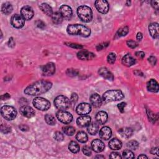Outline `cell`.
<instances>
[{
	"instance_id": "54",
	"label": "cell",
	"mask_w": 159,
	"mask_h": 159,
	"mask_svg": "<svg viewBox=\"0 0 159 159\" xmlns=\"http://www.w3.org/2000/svg\"><path fill=\"white\" fill-rule=\"evenodd\" d=\"M151 4L152 6V7L154 8V9H155L156 10L158 9L159 5H158V1H151Z\"/></svg>"
},
{
	"instance_id": "22",
	"label": "cell",
	"mask_w": 159,
	"mask_h": 159,
	"mask_svg": "<svg viewBox=\"0 0 159 159\" xmlns=\"http://www.w3.org/2000/svg\"><path fill=\"white\" fill-rule=\"evenodd\" d=\"M149 31L150 36L154 39L158 38V24L157 22L151 23L149 26Z\"/></svg>"
},
{
	"instance_id": "30",
	"label": "cell",
	"mask_w": 159,
	"mask_h": 159,
	"mask_svg": "<svg viewBox=\"0 0 159 159\" xmlns=\"http://www.w3.org/2000/svg\"><path fill=\"white\" fill-rule=\"evenodd\" d=\"M119 132L121 134V135L122 137L129 138L132 134V130L129 127H124L121 129L119 131Z\"/></svg>"
},
{
	"instance_id": "20",
	"label": "cell",
	"mask_w": 159,
	"mask_h": 159,
	"mask_svg": "<svg viewBox=\"0 0 159 159\" xmlns=\"http://www.w3.org/2000/svg\"><path fill=\"white\" fill-rule=\"evenodd\" d=\"M90 103L95 108H99L102 104V99L97 93L93 94L90 98Z\"/></svg>"
},
{
	"instance_id": "41",
	"label": "cell",
	"mask_w": 159,
	"mask_h": 159,
	"mask_svg": "<svg viewBox=\"0 0 159 159\" xmlns=\"http://www.w3.org/2000/svg\"><path fill=\"white\" fill-rule=\"evenodd\" d=\"M1 131L4 134H8L11 131V127L7 126V125H3L2 124L1 126Z\"/></svg>"
},
{
	"instance_id": "25",
	"label": "cell",
	"mask_w": 159,
	"mask_h": 159,
	"mask_svg": "<svg viewBox=\"0 0 159 159\" xmlns=\"http://www.w3.org/2000/svg\"><path fill=\"white\" fill-rule=\"evenodd\" d=\"M108 114L104 111H99L96 116V119L99 124H104L108 120Z\"/></svg>"
},
{
	"instance_id": "62",
	"label": "cell",
	"mask_w": 159,
	"mask_h": 159,
	"mask_svg": "<svg viewBox=\"0 0 159 159\" xmlns=\"http://www.w3.org/2000/svg\"><path fill=\"white\" fill-rule=\"evenodd\" d=\"M127 6H130V4H131V2L130 1H127Z\"/></svg>"
},
{
	"instance_id": "46",
	"label": "cell",
	"mask_w": 159,
	"mask_h": 159,
	"mask_svg": "<svg viewBox=\"0 0 159 159\" xmlns=\"http://www.w3.org/2000/svg\"><path fill=\"white\" fill-rule=\"evenodd\" d=\"M117 108H118L121 113H124V108L126 106V103L124 102H122V103L117 104Z\"/></svg>"
},
{
	"instance_id": "14",
	"label": "cell",
	"mask_w": 159,
	"mask_h": 159,
	"mask_svg": "<svg viewBox=\"0 0 159 159\" xmlns=\"http://www.w3.org/2000/svg\"><path fill=\"white\" fill-rule=\"evenodd\" d=\"M42 74L45 76H50L55 72V65L52 62L47 63L42 67Z\"/></svg>"
},
{
	"instance_id": "32",
	"label": "cell",
	"mask_w": 159,
	"mask_h": 159,
	"mask_svg": "<svg viewBox=\"0 0 159 159\" xmlns=\"http://www.w3.org/2000/svg\"><path fill=\"white\" fill-rule=\"evenodd\" d=\"M76 139L78 142L81 143H85L88 140V135L85 132L80 131L76 134Z\"/></svg>"
},
{
	"instance_id": "56",
	"label": "cell",
	"mask_w": 159,
	"mask_h": 159,
	"mask_svg": "<svg viewBox=\"0 0 159 159\" xmlns=\"http://www.w3.org/2000/svg\"><path fill=\"white\" fill-rule=\"evenodd\" d=\"M19 129H21V130L22 131H27L29 130V127L26 125H24V124H22V125H21L19 127Z\"/></svg>"
},
{
	"instance_id": "21",
	"label": "cell",
	"mask_w": 159,
	"mask_h": 159,
	"mask_svg": "<svg viewBox=\"0 0 159 159\" xmlns=\"http://www.w3.org/2000/svg\"><path fill=\"white\" fill-rule=\"evenodd\" d=\"M99 74L105 79L113 81L114 79V76L113 73H112L106 67L101 68L98 71Z\"/></svg>"
},
{
	"instance_id": "12",
	"label": "cell",
	"mask_w": 159,
	"mask_h": 159,
	"mask_svg": "<svg viewBox=\"0 0 159 159\" xmlns=\"http://www.w3.org/2000/svg\"><path fill=\"white\" fill-rule=\"evenodd\" d=\"M91 110V106L90 104L86 103H82L80 104L76 108V113L78 114L83 116L89 114Z\"/></svg>"
},
{
	"instance_id": "33",
	"label": "cell",
	"mask_w": 159,
	"mask_h": 159,
	"mask_svg": "<svg viewBox=\"0 0 159 159\" xmlns=\"http://www.w3.org/2000/svg\"><path fill=\"white\" fill-rule=\"evenodd\" d=\"M68 149L72 153L76 154L80 151V146L75 141H72L68 145Z\"/></svg>"
},
{
	"instance_id": "15",
	"label": "cell",
	"mask_w": 159,
	"mask_h": 159,
	"mask_svg": "<svg viewBox=\"0 0 159 159\" xmlns=\"http://www.w3.org/2000/svg\"><path fill=\"white\" fill-rule=\"evenodd\" d=\"M77 57L81 60H92L95 57V54L87 50H81L77 53Z\"/></svg>"
},
{
	"instance_id": "58",
	"label": "cell",
	"mask_w": 159,
	"mask_h": 159,
	"mask_svg": "<svg viewBox=\"0 0 159 159\" xmlns=\"http://www.w3.org/2000/svg\"><path fill=\"white\" fill-rule=\"evenodd\" d=\"M137 39L139 40H141L142 39V34L141 32H138L137 34Z\"/></svg>"
},
{
	"instance_id": "42",
	"label": "cell",
	"mask_w": 159,
	"mask_h": 159,
	"mask_svg": "<svg viewBox=\"0 0 159 159\" xmlns=\"http://www.w3.org/2000/svg\"><path fill=\"white\" fill-rule=\"evenodd\" d=\"M83 154L86 156H90L91 155V149L89 146L85 145L83 147Z\"/></svg>"
},
{
	"instance_id": "47",
	"label": "cell",
	"mask_w": 159,
	"mask_h": 159,
	"mask_svg": "<svg viewBox=\"0 0 159 159\" xmlns=\"http://www.w3.org/2000/svg\"><path fill=\"white\" fill-rule=\"evenodd\" d=\"M36 24L37 27H39V29H44L45 27V23L43 21H41V20L37 21L36 22Z\"/></svg>"
},
{
	"instance_id": "2",
	"label": "cell",
	"mask_w": 159,
	"mask_h": 159,
	"mask_svg": "<svg viewBox=\"0 0 159 159\" xmlns=\"http://www.w3.org/2000/svg\"><path fill=\"white\" fill-rule=\"evenodd\" d=\"M67 31L72 36H80L83 37H89L91 34L90 29L81 24H70L67 27Z\"/></svg>"
},
{
	"instance_id": "3",
	"label": "cell",
	"mask_w": 159,
	"mask_h": 159,
	"mask_svg": "<svg viewBox=\"0 0 159 159\" xmlns=\"http://www.w3.org/2000/svg\"><path fill=\"white\" fill-rule=\"evenodd\" d=\"M124 98V95L119 90H113L106 91L102 97L103 102L108 103L113 101H117Z\"/></svg>"
},
{
	"instance_id": "7",
	"label": "cell",
	"mask_w": 159,
	"mask_h": 159,
	"mask_svg": "<svg viewBox=\"0 0 159 159\" xmlns=\"http://www.w3.org/2000/svg\"><path fill=\"white\" fill-rule=\"evenodd\" d=\"M32 103L34 107L40 111H47L50 107V103L47 99L42 97H37L34 98Z\"/></svg>"
},
{
	"instance_id": "23",
	"label": "cell",
	"mask_w": 159,
	"mask_h": 159,
	"mask_svg": "<svg viewBox=\"0 0 159 159\" xmlns=\"http://www.w3.org/2000/svg\"><path fill=\"white\" fill-rule=\"evenodd\" d=\"M147 90L152 93H157L159 90L158 82L154 79H151L147 82Z\"/></svg>"
},
{
	"instance_id": "4",
	"label": "cell",
	"mask_w": 159,
	"mask_h": 159,
	"mask_svg": "<svg viewBox=\"0 0 159 159\" xmlns=\"http://www.w3.org/2000/svg\"><path fill=\"white\" fill-rule=\"evenodd\" d=\"M77 14L81 21L90 22L93 18L91 9L87 6H80L77 9Z\"/></svg>"
},
{
	"instance_id": "60",
	"label": "cell",
	"mask_w": 159,
	"mask_h": 159,
	"mask_svg": "<svg viewBox=\"0 0 159 159\" xmlns=\"http://www.w3.org/2000/svg\"><path fill=\"white\" fill-rule=\"evenodd\" d=\"M138 158L139 159V158H148V157H147L146 155H139V157H138Z\"/></svg>"
},
{
	"instance_id": "44",
	"label": "cell",
	"mask_w": 159,
	"mask_h": 159,
	"mask_svg": "<svg viewBox=\"0 0 159 159\" xmlns=\"http://www.w3.org/2000/svg\"><path fill=\"white\" fill-rule=\"evenodd\" d=\"M127 45L131 49H135L137 46V44L135 42V41L132 40H129L127 42Z\"/></svg>"
},
{
	"instance_id": "59",
	"label": "cell",
	"mask_w": 159,
	"mask_h": 159,
	"mask_svg": "<svg viewBox=\"0 0 159 159\" xmlns=\"http://www.w3.org/2000/svg\"><path fill=\"white\" fill-rule=\"evenodd\" d=\"M10 98V96L9 95V94L8 93H6L4 94V95H3V96H1V99H8Z\"/></svg>"
},
{
	"instance_id": "36",
	"label": "cell",
	"mask_w": 159,
	"mask_h": 159,
	"mask_svg": "<svg viewBox=\"0 0 159 159\" xmlns=\"http://www.w3.org/2000/svg\"><path fill=\"white\" fill-rule=\"evenodd\" d=\"M44 119H45V122L47 123L49 125L53 126V125H54L56 122L55 117L51 114H46L45 116Z\"/></svg>"
},
{
	"instance_id": "24",
	"label": "cell",
	"mask_w": 159,
	"mask_h": 159,
	"mask_svg": "<svg viewBox=\"0 0 159 159\" xmlns=\"http://www.w3.org/2000/svg\"><path fill=\"white\" fill-rule=\"evenodd\" d=\"M122 63L124 66L129 67L133 65L135 63V60L130 54H128L123 57L122 59Z\"/></svg>"
},
{
	"instance_id": "18",
	"label": "cell",
	"mask_w": 159,
	"mask_h": 159,
	"mask_svg": "<svg viewBox=\"0 0 159 159\" xmlns=\"http://www.w3.org/2000/svg\"><path fill=\"white\" fill-rule=\"evenodd\" d=\"M91 118L90 116H86V115H83L78 117L77 120H76V123H77L78 126L81 127H85L89 125L91 123Z\"/></svg>"
},
{
	"instance_id": "34",
	"label": "cell",
	"mask_w": 159,
	"mask_h": 159,
	"mask_svg": "<svg viewBox=\"0 0 159 159\" xmlns=\"http://www.w3.org/2000/svg\"><path fill=\"white\" fill-rule=\"evenodd\" d=\"M129 32V28L127 26H122L121 27H120L118 31H117V33H116V37H122V36H125L127 34V33Z\"/></svg>"
},
{
	"instance_id": "53",
	"label": "cell",
	"mask_w": 159,
	"mask_h": 159,
	"mask_svg": "<svg viewBox=\"0 0 159 159\" xmlns=\"http://www.w3.org/2000/svg\"><path fill=\"white\" fill-rule=\"evenodd\" d=\"M109 44V42H105L101 44H99L97 45L96 49L98 50H101L104 47H107Z\"/></svg>"
},
{
	"instance_id": "37",
	"label": "cell",
	"mask_w": 159,
	"mask_h": 159,
	"mask_svg": "<svg viewBox=\"0 0 159 159\" xmlns=\"http://www.w3.org/2000/svg\"><path fill=\"white\" fill-rule=\"evenodd\" d=\"M127 146L132 150H136L139 147V143L135 140H131L127 142Z\"/></svg>"
},
{
	"instance_id": "10",
	"label": "cell",
	"mask_w": 159,
	"mask_h": 159,
	"mask_svg": "<svg viewBox=\"0 0 159 159\" xmlns=\"http://www.w3.org/2000/svg\"><path fill=\"white\" fill-rule=\"evenodd\" d=\"M11 23L14 27L17 29L22 28L24 25L25 19L23 17L17 14L13 15L11 19Z\"/></svg>"
},
{
	"instance_id": "40",
	"label": "cell",
	"mask_w": 159,
	"mask_h": 159,
	"mask_svg": "<svg viewBox=\"0 0 159 159\" xmlns=\"http://www.w3.org/2000/svg\"><path fill=\"white\" fill-rule=\"evenodd\" d=\"M54 138L55 139V140L58 141V142H61L64 139L63 135L59 131H57L54 133Z\"/></svg>"
},
{
	"instance_id": "6",
	"label": "cell",
	"mask_w": 159,
	"mask_h": 159,
	"mask_svg": "<svg viewBox=\"0 0 159 159\" xmlns=\"http://www.w3.org/2000/svg\"><path fill=\"white\" fill-rule=\"evenodd\" d=\"M1 114L5 119L12 121L17 116V111L13 106H4L1 109Z\"/></svg>"
},
{
	"instance_id": "39",
	"label": "cell",
	"mask_w": 159,
	"mask_h": 159,
	"mask_svg": "<svg viewBox=\"0 0 159 159\" xmlns=\"http://www.w3.org/2000/svg\"><path fill=\"white\" fill-rule=\"evenodd\" d=\"M116 59V54L114 53H109L107 57V60L108 62L110 64H113Z\"/></svg>"
},
{
	"instance_id": "9",
	"label": "cell",
	"mask_w": 159,
	"mask_h": 159,
	"mask_svg": "<svg viewBox=\"0 0 159 159\" xmlns=\"http://www.w3.org/2000/svg\"><path fill=\"white\" fill-rule=\"evenodd\" d=\"M95 7L98 12L102 14H106L109 10V5L106 0H97L95 1Z\"/></svg>"
},
{
	"instance_id": "5",
	"label": "cell",
	"mask_w": 159,
	"mask_h": 159,
	"mask_svg": "<svg viewBox=\"0 0 159 159\" xmlns=\"http://www.w3.org/2000/svg\"><path fill=\"white\" fill-rule=\"evenodd\" d=\"M70 99L63 95L57 96L54 100L55 106L60 111H65L68 109L70 107Z\"/></svg>"
},
{
	"instance_id": "13",
	"label": "cell",
	"mask_w": 159,
	"mask_h": 159,
	"mask_svg": "<svg viewBox=\"0 0 159 159\" xmlns=\"http://www.w3.org/2000/svg\"><path fill=\"white\" fill-rule=\"evenodd\" d=\"M21 16L25 20H31L34 16V11L31 6H25L21 10Z\"/></svg>"
},
{
	"instance_id": "51",
	"label": "cell",
	"mask_w": 159,
	"mask_h": 159,
	"mask_svg": "<svg viewBox=\"0 0 159 159\" xmlns=\"http://www.w3.org/2000/svg\"><path fill=\"white\" fill-rule=\"evenodd\" d=\"M135 56H136L137 58H140V59H143L145 57V53L142 51H139L135 52Z\"/></svg>"
},
{
	"instance_id": "26",
	"label": "cell",
	"mask_w": 159,
	"mask_h": 159,
	"mask_svg": "<svg viewBox=\"0 0 159 159\" xmlns=\"http://www.w3.org/2000/svg\"><path fill=\"white\" fill-rule=\"evenodd\" d=\"M122 142L121 141L117 139H111L109 142V147L111 150H117L121 149L122 147Z\"/></svg>"
},
{
	"instance_id": "45",
	"label": "cell",
	"mask_w": 159,
	"mask_h": 159,
	"mask_svg": "<svg viewBox=\"0 0 159 159\" xmlns=\"http://www.w3.org/2000/svg\"><path fill=\"white\" fill-rule=\"evenodd\" d=\"M67 74L70 76H75L78 74V71L74 69H68L67 71Z\"/></svg>"
},
{
	"instance_id": "19",
	"label": "cell",
	"mask_w": 159,
	"mask_h": 159,
	"mask_svg": "<svg viewBox=\"0 0 159 159\" xmlns=\"http://www.w3.org/2000/svg\"><path fill=\"white\" fill-rule=\"evenodd\" d=\"M112 135V131L109 127H103L99 131V136L102 139L109 140Z\"/></svg>"
},
{
	"instance_id": "55",
	"label": "cell",
	"mask_w": 159,
	"mask_h": 159,
	"mask_svg": "<svg viewBox=\"0 0 159 159\" xmlns=\"http://www.w3.org/2000/svg\"><path fill=\"white\" fill-rule=\"evenodd\" d=\"M8 45H9V47H12V48L14 47L15 46V42H14V40L13 37H11L9 39Z\"/></svg>"
},
{
	"instance_id": "48",
	"label": "cell",
	"mask_w": 159,
	"mask_h": 159,
	"mask_svg": "<svg viewBox=\"0 0 159 159\" xmlns=\"http://www.w3.org/2000/svg\"><path fill=\"white\" fill-rule=\"evenodd\" d=\"M65 44H67V45L71 47H72V48H75V49H81L83 48V46L80 45V44H73V43H65Z\"/></svg>"
},
{
	"instance_id": "11",
	"label": "cell",
	"mask_w": 159,
	"mask_h": 159,
	"mask_svg": "<svg viewBox=\"0 0 159 159\" xmlns=\"http://www.w3.org/2000/svg\"><path fill=\"white\" fill-rule=\"evenodd\" d=\"M59 12L62 16L63 18L65 20H70L72 18L73 11L69 6L63 4L62 5L59 9Z\"/></svg>"
},
{
	"instance_id": "52",
	"label": "cell",
	"mask_w": 159,
	"mask_h": 159,
	"mask_svg": "<svg viewBox=\"0 0 159 159\" xmlns=\"http://www.w3.org/2000/svg\"><path fill=\"white\" fill-rule=\"evenodd\" d=\"M149 63L152 65H156V63H157V58L154 57V56H150L149 58Z\"/></svg>"
},
{
	"instance_id": "57",
	"label": "cell",
	"mask_w": 159,
	"mask_h": 159,
	"mask_svg": "<svg viewBox=\"0 0 159 159\" xmlns=\"http://www.w3.org/2000/svg\"><path fill=\"white\" fill-rule=\"evenodd\" d=\"M150 153L152 154H156L158 155V147H155V148H152L150 150Z\"/></svg>"
},
{
	"instance_id": "27",
	"label": "cell",
	"mask_w": 159,
	"mask_h": 159,
	"mask_svg": "<svg viewBox=\"0 0 159 159\" xmlns=\"http://www.w3.org/2000/svg\"><path fill=\"white\" fill-rule=\"evenodd\" d=\"M40 8L42 12L49 16H52L53 13L52 9L50 5L47 3H42L40 5Z\"/></svg>"
},
{
	"instance_id": "17",
	"label": "cell",
	"mask_w": 159,
	"mask_h": 159,
	"mask_svg": "<svg viewBox=\"0 0 159 159\" xmlns=\"http://www.w3.org/2000/svg\"><path fill=\"white\" fill-rule=\"evenodd\" d=\"M92 149L97 153H100L104 150L105 145L99 139H95L91 143Z\"/></svg>"
},
{
	"instance_id": "49",
	"label": "cell",
	"mask_w": 159,
	"mask_h": 159,
	"mask_svg": "<svg viewBox=\"0 0 159 159\" xmlns=\"http://www.w3.org/2000/svg\"><path fill=\"white\" fill-rule=\"evenodd\" d=\"M109 158H116V159H120L122 158V157L119 155V153H117V152H112L110 156H109Z\"/></svg>"
},
{
	"instance_id": "28",
	"label": "cell",
	"mask_w": 159,
	"mask_h": 159,
	"mask_svg": "<svg viewBox=\"0 0 159 159\" xmlns=\"http://www.w3.org/2000/svg\"><path fill=\"white\" fill-rule=\"evenodd\" d=\"M52 22L55 24H60L63 21V17L60 12H55L52 14Z\"/></svg>"
},
{
	"instance_id": "8",
	"label": "cell",
	"mask_w": 159,
	"mask_h": 159,
	"mask_svg": "<svg viewBox=\"0 0 159 159\" xmlns=\"http://www.w3.org/2000/svg\"><path fill=\"white\" fill-rule=\"evenodd\" d=\"M57 118L63 124H69L72 121L73 116L68 112L65 111H59L56 114Z\"/></svg>"
},
{
	"instance_id": "29",
	"label": "cell",
	"mask_w": 159,
	"mask_h": 159,
	"mask_svg": "<svg viewBox=\"0 0 159 159\" xmlns=\"http://www.w3.org/2000/svg\"><path fill=\"white\" fill-rule=\"evenodd\" d=\"M13 6L11 4L9 3H5L1 6V11L2 13L5 15H8L12 13L13 11Z\"/></svg>"
},
{
	"instance_id": "1",
	"label": "cell",
	"mask_w": 159,
	"mask_h": 159,
	"mask_svg": "<svg viewBox=\"0 0 159 159\" xmlns=\"http://www.w3.org/2000/svg\"><path fill=\"white\" fill-rule=\"evenodd\" d=\"M52 86V83L49 81L40 80L28 86L24 90V93L27 95L37 96L47 92Z\"/></svg>"
},
{
	"instance_id": "50",
	"label": "cell",
	"mask_w": 159,
	"mask_h": 159,
	"mask_svg": "<svg viewBox=\"0 0 159 159\" xmlns=\"http://www.w3.org/2000/svg\"><path fill=\"white\" fill-rule=\"evenodd\" d=\"M78 95H76V93H73L72 96H71V98H70V102L72 103H76V102L78 100Z\"/></svg>"
},
{
	"instance_id": "31",
	"label": "cell",
	"mask_w": 159,
	"mask_h": 159,
	"mask_svg": "<svg viewBox=\"0 0 159 159\" xmlns=\"http://www.w3.org/2000/svg\"><path fill=\"white\" fill-rule=\"evenodd\" d=\"M99 126L96 123H91L88 126V132L91 135H96L98 131Z\"/></svg>"
},
{
	"instance_id": "35",
	"label": "cell",
	"mask_w": 159,
	"mask_h": 159,
	"mask_svg": "<svg viewBox=\"0 0 159 159\" xmlns=\"http://www.w3.org/2000/svg\"><path fill=\"white\" fill-rule=\"evenodd\" d=\"M63 132L67 135H73L75 132V129L70 126H67L63 127Z\"/></svg>"
},
{
	"instance_id": "16",
	"label": "cell",
	"mask_w": 159,
	"mask_h": 159,
	"mask_svg": "<svg viewBox=\"0 0 159 159\" xmlns=\"http://www.w3.org/2000/svg\"><path fill=\"white\" fill-rule=\"evenodd\" d=\"M19 111L21 114L26 117L27 118H31L33 116H35V111L32 108L31 106H29L25 105L23 106L20 108Z\"/></svg>"
},
{
	"instance_id": "61",
	"label": "cell",
	"mask_w": 159,
	"mask_h": 159,
	"mask_svg": "<svg viewBox=\"0 0 159 159\" xmlns=\"http://www.w3.org/2000/svg\"><path fill=\"white\" fill-rule=\"evenodd\" d=\"M95 158H104V156H101V155H97V156H96Z\"/></svg>"
},
{
	"instance_id": "43",
	"label": "cell",
	"mask_w": 159,
	"mask_h": 159,
	"mask_svg": "<svg viewBox=\"0 0 159 159\" xmlns=\"http://www.w3.org/2000/svg\"><path fill=\"white\" fill-rule=\"evenodd\" d=\"M147 114H148V117H149V119L150 121H151L153 123H154L155 120H157V118H155V115L152 112H151L150 110L147 111Z\"/></svg>"
},
{
	"instance_id": "38",
	"label": "cell",
	"mask_w": 159,
	"mask_h": 159,
	"mask_svg": "<svg viewBox=\"0 0 159 159\" xmlns=\"http://www.w3.org/2000/svg\"><path fill=\"white\" fill-rule=\"evenodd\" d=\"M122 157L124 158H134V155L133 152L130 150H125L122 152Z\"/></svg>"
}]
</instances>
